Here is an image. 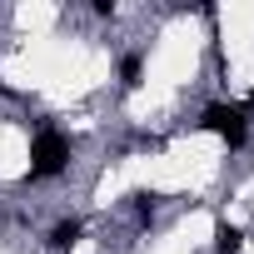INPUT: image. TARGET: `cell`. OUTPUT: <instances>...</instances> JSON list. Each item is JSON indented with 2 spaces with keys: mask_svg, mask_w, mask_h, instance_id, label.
<instances>
[{
  "mask_svg": "<svg viewBox=\"0 0 254 254\" xmlns=\"http://www.w3.org/2000/svg\"><path fill=\"white\" fill-rule=\"evenodd\" d=\"M65 160H70V140H65L60 130H40V135L30 140V180H50V175H60Z\"/></svg>",
  "mask_w": 254,
  "mask_h": 254,
  "instance_id": "cell-1",
  "label": "cell"
},
{
  "mask_svg": "<svg viewBox=\"0 0 254 254\" xmlns=\"http://www.w3.org/2000/svg\"><path fill=\"white\" fill-rule=\"evenodd\" d=\"M199 125H204V130H214V135H224L229 145H244V135H249V125H244V110H239V105H209Z\"/></svg>",
  "mask_w": 254,
  "mask_h": 254,
  "instance_id": "cell-2",
  "label": "cell"
},
{
  "mask_svg": "<svg viewBox=\"0 0 254 254\" xmlns=\"http://www.w3.org/2000/svg\"><path fill=\"white\" fill-rule=\"evenodd\" d=\"M80 234H85V224H80V219H60V224L50 229V244H55V249H70Z\"/></svg>",
  "mask_w": 254,
  "mask_h": 254,
  "instance_id": "cell-3",
  "label": "cell"
},
{
  "mask_svg": "<svg viewBox=\"0 0 254 254\" xmlns=\"http://www.w3.org/2000/svg\"><path fill=\"white\" fill-rule=\"evenodd\" d=\"M239 244H244V234H239L234 224H219V229H214V249H219V254H234Z\"/></svg>",
  "mask_w": 254,
  "mask_h": 254,
  "instance_id": "cell-4",
  "label": "cell"
},
{
  "mask_svg": "<svg viewBox=\"0 0 254 254\" xmlns=\"http://www.w3.org/2000/svg\"><path fill=\"white\" fill-rule=\"evenodd\" d=\"M120 85H125V90L140 85V55H125V60H120Z\"/></svg>",
  "mask_w": 254,
  "mask_h": 254,
  "instance_id": "cell-5",
  "label": "cell"
},
{
  "mask_svg": "<svg viewBox=\"0 0 254 254\" xmlns=\"http://www.w3.org/2000/svg\"><path fill=\"white\" fill-rule=\"evenodd\" d=\"M135 214H140V219H155V194L140 190V194H135Z\"/></svg>",
  "mask_w": 254,
  "mask_h": 254,
  "instance_id": "cell-6",
  "label": "cell"
},
{
  "mask_svg": "<svg viewBox=\"0 0 254 254\" xmlns=\"http://www.w3.org/2000/svg\"><path fill=\"white\" fill-rule=\"evenodd\" d=\"M249 100H254V95H249Z\"/></svg>",
  "mask_w": 254,
  "mask_h": 254,
  "instance_id": "cell-7",
  "label": "cell"
}]
</instances>
